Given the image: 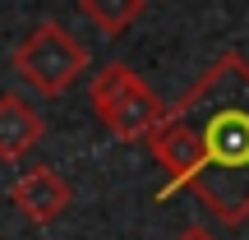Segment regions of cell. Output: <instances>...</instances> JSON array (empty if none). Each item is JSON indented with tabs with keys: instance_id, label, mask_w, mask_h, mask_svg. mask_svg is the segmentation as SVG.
I'll list each match as a JSON object with an SVG mask.
<instances>
[{
	"instance_id": "obj_1",
	"label": "cell",
	"mask_w": 249,
	"mask_h": 240,
	"mask_svg": "<svg viewBox=\"0 0 249 240\" xmlns=\"http://www.w3.org/2000/svg\"><path fill=\"white\" fill-rule=\"evenodd\" d=\"M148 152L166 171L157 199L189 189L222 226L249 222V60L240 51H222L171 102Z\"/></svg>"
},
{
	"instance_id": "obj_2",
	"label": "cell",
	"mask_w": 249,
	"mask_h": 240,
	"mask_svg": "<svg viewBox=\"0 0 249 240\" xmlns=\"http://www.w3.org/2000/svg\"><path fill=\"white\" fill-rule=\"evenodd\" d=\"M88 102H92V116L120 143H148V134L166 116V102L157 97V88L143 83V74L129 70L124 60H107L92 74Z\"/></svg>"
},
{
	"instance_id": "obj_3",
	"label": "cell",
	"mask_w": 249,
	"mask_h": 240,
	"mask_svg": "<svg viewBox=\"0 0 249 240\" xmlns=\"http://www.w3.org/2000/svg\"><path fill=\"white\" fill-rule=\"evenodd\" d=\"M88 60H92L88 46H83L65 23H55V18H37V23L18 37V46L9 51L14 74L33 92H42V97H60V92H70L74 79L88 70Z\"/></svg>"
},
{
	"instance_id": "obj_4",
	"label": "cell",
	"mask_w": 249,
	"mask_h": 240,
	"mask_svg": "<svg viewBox=\"0 0 249 240\" xmlns=\"http://www.w3.org/2000/svg\"><path fill=\"white\" fill-rule=\"evenodd\" d=\"M9 203H14L33 226H51L60 213H70L74 185L55 166H46V162H42V166H33V171H23V176L9 180Z\"/></svg>"
},
{
	"instance_id": "obj_5",
	"label": "cell",
	"mask_w": 249,
	"mask_h": 240,
	"mask_svg": "<svg viewBox=\"0 0 249 240\" xmlns=\"http://www.w3.org/2000/svg\"><path fill=\"white\" fill-rule=\"evenodd\" d=\"M42 134H46V120L33 102L18 92H0V162L5 166L23 162L42 143Z\"/></svg>"
},
{
	"instance_id": "obj_6",
	"label": "cell",
	"mask_w": 249,
	"mask_h": 240,
	"mask_svg": "<svg viewBox=\"0 0 249 240\" xmlns=\"http://www.w3.org/2000/svg\"><path fill=\"white\" fill-rule=\"evenodd\" d=\"M143 9H148V0H79V14L107 37H124L143 18Z\"/></svg>"
},
{
	"instance_id": "obj_7",
	"label": "cell",
	"mask_w": 249,
	"mask_h": 240,
	"mask_svg": "<svg viewBox=\"0 0 249 240\" xmlns=\"http://www.w3.org/2000/svg\"><path fill=\"white\" fill-rule=\"evenodd\" d=\"M176 240H217V236L208 231V226H198V222H189V226H185V231H180Z\"/></svg>"
}]
</instances>
